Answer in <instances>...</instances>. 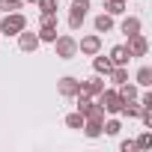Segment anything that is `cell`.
Here are the masks:
<instances>
[{"label": "cell", "mask_w": 152, "mask_h": 152, "mask_svg": "<svg viewBox=\"0 0 152 152\" xmlns=\"http://www.w3.org/2000/svg\"><path fill=\"white\" fill-rule=\"evenodd\" d=\"M66 125L69 128H84V113H69L66 116Z\"/></svg>", "instance_id": "21"}, {"label": "cell", "mask_w": 152, "mask_h": 152, "mask_svg": "<svg viewBox=\"0 0 152 152\" xmlns=\"http://www.w3.org/2000/svg\"><path fill=\"white\" fill-rule=\"evenodd\" d=\"M18 45H21V51H36L39 48V36L36 33H27V27L18 33Z\"/></svg>", "instance_id": "9"}, {"label": "cell", "mask_w": 152, "mask_h": 152, "mask_svg": "<svg viewBox=\"0 0 152 152\" xmlns=\"http://www.w3.org/2000/svg\"><path fill=\"white\" fill-rule=\"evenodd\" d=\"M96 30H99V33H110V30H113V18H110V15H99V18H96Z\"/></svg>", "instance_id": "16"}, {"label": "cell", "mask_w": 152, "mask_h": 152, "mask_svg": "<svg viewBox=\"0 0 152 152\" xmlns=\"http://www.w3.org/2000/svg\"><path fill=\"white\" fill-rule=\"evenodd\" d=\"M84 134H87V137H99V134H102V122H87V119H84Z\"/></svg>", "instance_id": "20"}, {"label": "cell", "mask_w": 152, "mask_h": 152, "mask_svg": "<svg viewBox=\"0 0 152 152\" xmlns=\"http://www.w3.org/2000/svg\"><path fill=\"white\" fill-rule=\"evenodd\" d=\"M122 33H125V36L140 33V18H134V15H131V18H125V21H122Z\"/></svg>", "instance_id": "13"}, {"label": "cell", "mask_w": 152, "mask_h": 152, "mask_svg": "<svg viewBox=\"0 0 152 152\" xmlns=\"http://www.w3.org/2000/svg\"><path fill=\"white\" fill-rule=\"evenodd\" d=\"M140 107H152V93H143L140 96Z\"/></svg>", "instance_id": "28"}, {"label": "cell", "mask_w": 152, "mask_h": 152, "mask_svg": "<svg viewBox=\"0 0 152 152\" xmlns=\"http://www.w3.org/2000/svg\"><path fill=\"white\" fill-rule=\"evenodd\" d=\"M134 143H137V149H149V146H152V134H149V131H143Z\"/></svg>", "instance_id": "24"}, {"label": "cell", "mask_w": 152, "mask_h": 152, "mask_svg": "<svg viewBox=\"0 0 152 152\" xmlns=\"http://www.w3.org/2000/svg\"><path fill=\"white\" fill-rule=\"evenodd\" d=\"M54 51L60 60H72L75 54H78V42H75L72 36H57L54 39Z\"/></svg>", "instance_id": "4"}, {"label": "cell", "mask_w": 152, "mask_h": 152, "mask_svg": "<svg viewBox=\"0 0 152 152\" xmlns=\"http://www.w3.org/2000/svg\"><path fill=\"white\" fill-rule=\"evenodd\" d=\"M42 27H57V12H48V15H42Z\"/></svg>", "instance_id": "26"}, {"label": "cell", "mask_w": 152, "mask_h": 152, "mask_svg": "<svg viewBox=\"0 0 152 152\" xmlns=\"http://www.w3.org/2000/svg\"><path fill=\"white\" fill-rule=\"evenodd\" d=\"M93 69H96V75H107V72L113 69V63H110L107 57H96V60H93Z\"/></svg>", "instance_id": "14"}, {"label": "cell", "mask_w": 152, "mask_h": 152, "mask_svg": "<svg viewBox=\"0 0 152 152\" xmlns=\"http://www.w3.org/2000/svg\"><path fill=\"white\" fill-rule=\"evenodd\" d=\"M39 42H54L57 39V27H39Z\"/></svg>", "instance_id": "18"}, {"label": "cell", "mask_w": 152, "mask_h": 152, "mask_svg": "<svg viewBox=\"0 0 152 152\" xmlns=\"http://www.w3.org/2000/svg\"><path fill=\"white\" fill-rule=\"evenodd\" d=\"M125 48H128L131 57H143V54L149 51V42H146L143 33H134V36H128V45H125Z\"/></svg>", "instance_id": "5"}, {"label": "cell", "mask_w": 152, "mask_h": 152, "mask_svg": "<svg viewBox=\"0 0 152 152\" xmlns=\"http://www.w3.org/2000/svg\"><path fill=\"white\" fill-rule=\"evenodd\" d=\"M84 119H87V122H104V107H102L99 102H90L87 110H84Z\"/></svg>", "instance_id": "10"}, {"label": "cell", "mask_w": 152, "mask_h": 152, "mask_svg": "<svg viewBox=\"0 0 152 152\" xmlns=\"http://www.w3.org/2000/svg\"><path fill=\"white\" fill-rule=\"evenodd\" d=\"M24 27H27V18L21 12H6V18L0 21V33L3 36H18Z\"/></svg>", "instance_id": "1"}, {"label": "cell", "mask_w": 152, "mask_h": 152, "mask_svg": "<svg viewBox=\"0 0 152 152\" xmlns=\"http://www.w3.org/2000/svg\"><path fill=\"white\" fill-rule=\"evenodd\" d=\"M72 12H69V27L72 30H78L81 24H84V18H87V9H90V0H72V6H69Z\"/></svg>", "instance_id": "3"}, {"label": "cell", "mask_w": 152, "mask_h": 152, "mask_svg": "<svg viewBox=\"0 0 152 152\" xmlns=\"http://www.w3.org/2000/svg\"><path fill=\"white\" fill-rule=\"evenodd\" d=\"M21 3H24V0H0V9H3V12H18Z\"/></svg>", "instance_id": "22"}, {"label": "cell", "mask_w": 152, "mask_h": 152, "mask_svg": "<svg viewBox=\"0 0 152 152\" xmlns=\"http://www.w3.org/2000/svg\"><path fill=\"white\" fill-rule=\"evenodd\" d=\"M96 99H99V104L104 107V113H119V110H122V96H119L116 90H102Z\"/></svg>", "instance_id": "2"}, {"label": "cell", "mask_w": 152, "mask_h": 152, "mask_svg": "<svg viewBox=\"0 0 152 152\" xmlns=\"http://www.w3.org/2000/svg\"><path fill=\"white\" fill-rule=\"evenodd\" d=\"M119 128H122V125H119V119H110V122H102V131H104V134H110V137H113V134H119Z\"/></svg>", "instance_id": "23"}, {"label": "cell", "mask_w": 152, "mask_h": 152, "mask_svg": "<svg viewBox=\"0 0 152 152\" xmlns=\"http://www.w3.org/2000/svg\"><path fill=\"white\" fill-rule=\"evenodd\" d=\"M27 3H33V0H27Z\"/></svg>", "instance_id": "29"}, {"label": "cell", "mask_w": 152, "mask_h": 152, "mask_svg": "<svg viewBox=\"0 0 152 152\" xmlns=\"http://www.w3.org/2000/svg\"><path fill=\"white\" fill-rule=\"evenodd\" d=\"M99 48H102V39H99V36H84V39L78 42V51H81V54H90V57L99 54Z\"/></svg>", "instance_id": "7"}, {"label": "cell", "mask_w": 152, "mask_h": 152, "mask_svg": "<svg viewBox=\"0 0 152 152\" xmlns=\"http://www.w3.org/2000/svg\"><path fill=\"white\" fill-rule=\"evenodd\" d=\"M39 9H42V15L57 12V0H39Z\"/></svg>", "instance_id": "25"}, {"label": "cell", "mask_w": 152, "mask_h": 152, "mask_svg": "<svg viewBox=\"0 0 152 152\" xmlns=\"http://www.w3.org/2000/svg\"><path fill=\"white\" fill-rule=\"evenodd\" d=\"M57 90H60V96H66V99H75V96L81 93V81H75V78H60Z\"/></svg>", "instance_id": "6"}, {"label": "cell", "mask_w": 152, "mask_h": 152, "mask_svg": "<svg viewBox=\"0 0 152 152\" xmlns=\"http://www.w3.org/2000/svg\"><path fill=\"white\" fill-rule=\"evenodd\" d=\"M107 60H110L113 66H125V63L131 60V54H128V48H125V45H116V48L110 51V57H107Z\"/></svg>", "instance_id": "11"}, {"label": "cell", "mask_w": 152, "mask_h": 152, "mask_svg": "<svg viewBox=\"0 0 152 152\" xmlns=\"http://www.w3.org/2000/svg\"><path fill=\"white\" fill-rule=\"evenodd\" d=\"M107 15H119V12H125V0H107Z\"/></svg>", "instance_id": "19"}, {"label": "cell", "mask_w": 152, "mask_h": 152, "mask_svg": "<svg viewBox=\"0 0 152 152\" xmlns=\"http://www.w3.org/2000/svg\"><path fill=\"white\" fill-rule=\"evenodd\" d=\"M137 84H140V87H149V84H152V69H149V66H140V69H137Z\"/></svg>", "instance_id": "17"}, {"label": "cell", "mask_w": 152, "mask_h": 152, "mask_svg": "<svg viewBox=\"0 0 152 152\" xmlns=\"http://www.w3.org/2000/svg\"><path fill=\"white\" fill-rule=\"evenodd\" d=\"M102 90H104V81H102V78H90V81H81V93H84V96H90V99H96Z\"/></svg>", "instance_id": "8"}, {"label": "cell", "mask_w": 152, "mask_h": 152, "mask_svg": "<svg viewBox=\"0 0 152 152\" xmlns=\"http://www.w3.org/2000/svg\"><path fill=\"white\" fill-rule=\"evenodd\" d=\"M116 93L122 96V102H134V99H137V87H131L128 81H125V84H119V90H116Z\"/></svg>", "instance_id": "15"}, {"label": "cell", "mask_w": 152, "mask_h": 152, "mask_svg": "<svg viewBox=\"0 0 152 152\" xmlns=\"http://www.w3.org/2000/svg\"><path fill=\"white\" fill-rule=\"evenodd\" d=\"M119 149H122V152H134V149H137V143H134V140H122V143H119Z\"/></svg>", "instance_id": "27"}, {"label": "cell", "mask_w": 152, "mask_h": 152, "mask_svg": "<svg viewBox=\"0 0 152 152\" xmlns=\"http://www.w3.org/2000/svg\"><path fill=\"white\" fill-rule=\"evenodd\" d=\"M107 75H110V81H113V84H116V87H119V84H125V81H128V72H125V66H113V69H110V72H107Z\"/></svg>", "instance_id": "12"}]
</instances>
